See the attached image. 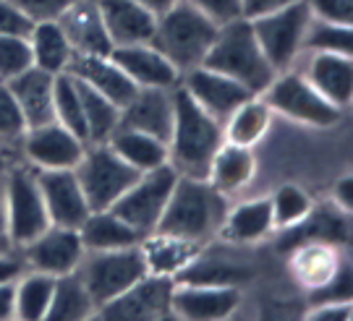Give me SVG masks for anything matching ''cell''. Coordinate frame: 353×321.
Here are the masks:
<instances>
[{
    "label": "cell",
    "mask_w": 353,
    "mask_h": 321,
    "mask_svg": "<svg viewBox=\"0 0 353 321\" xmlns=\"http://www.w3.org/2000/svg\"><path fill=\"white\" fill-rule=\"evenodd\" d=\"M335 201H338V209L351 214V209H353V178L351 175H345L341 183H338V188H335Z\"/></svg>",
    "instance_id": "obj_49"
},
{
    "label": "cell",
    "mask_w": 353,
    "mask_h": 321,
    "mask_svg": "<svg viewBox=\"0 0 353 321\" xmlns=\"http://www.w3.org/2000/svg\"><path fill=\"white\" fill-rule=\"evenodd\" d=\"M94 303L89 298V290L81 274L68 272L55 277V290H52L50 311H48V319L52 321H81L89 319L94 313Z\"/></svg>",
    "instance_id": "obj_33"
},
{
    "label": "cell",
    "mask_w": 353,
    "mask_h": 321,
    "mask_svg": "<svg viewBox=\"0 0 353 321\" xmlns=\"http://www.w3.org/2000/svg\"><path fill=\"white\" fill-rule=\"evenodd\" d=\"M256 162H254L252 147H239V144H228L214 152L210 170H207V180L212 183L214 191H220L223 196L236 194L243 185H249L254 178Z\"/></svg>",
    "instance_id": "obj_26"
},
{
    "label": "cell",
    "mask_w": 353,
    "mask_h": 321,
    "mask_svg": "<svg viewBox=\"0 0 353 321\" xmlns=\"http://www.w3.org/2000/svg\"><path fill=\"white\" fill-rule=\"evenodd\" d=\"M306 81L330 99L335 107H345L353 97V63L351 55L338 52H314L306 68Z\"/></svg>",
    "instance_id": "obj_24"
},
{
    "label": "cell",
    "mask_w": 353,
    "mask_h": 321,
    "mask_svg": "<svg viewBox=\"0 0 353 321\" xmlns=\"http://www.w3.org/2000/svg\"><path fill=\"white\" fill-rule=\"evenodd\" d=\"M202 65L243 84L252 94H262L270 87V81L278 76L254 37L249 19H236L220 26Z\"/></svg>",
    "instance_id": "obj_3"
},
{
    "label": "cell",
    "mask_w": 353,
    "mask_h": 321,
    "mask_svg": "<svg viewBox=\"0 0 353 321\" xmlns=\"http://www.w3.org/2000/svg\"><path fill=\"white\" fill-rule=\"evenodd\" d=\"M21 248H24L26 264L34 272H45L52 274V277L76 272L84 253H87L79 230L58 227V225H50L45 233H39L34 240H29Z\"/></svg>",
    "instance_id": "obj_12"
},
{
    "label": "cell",
    "mask_w": 353,
    "mask_h": 321,
    "mask_svg": "<svg viewBox=\"0 0 353 321\" xmlns=\"http://www.w3.org/2000/svg\"><path fill=\"white\" fill-rule=\"evenodd\" d=\"M84 149H87V141L74 136L58 121L26 128L24 134L26 157L39 170H74Z\"/></svg>",
    "instance_id": "obj_13"
},
{
    "label": "cell",
    "mask_w": 353,
    "mask_h": 321,
    "mask_svg": "<svg viewBox=\"0 0 353 321\" xmlns=\"http://www.w3.org/2000/svg\"><path fill=\"white\" fill-rule=\"evenodd\" d=\"M309 21H312V11H309L306 0H293L288 6L275 8L265 16L249 19L254 37L275 71H283L296 61V55L303 48Z\"/></svg>",
    "instance_id": "obj_7"
},
{
    "label": "cell",
    "mask_w": 353,
    "mask_h": 321,
    "mask_svg": "<svg viewBox=\"0 0 353 321\" xmlns=\"http://www.w3.org/2000/svg\"><path fill=\"white\" fill-rule=\"evenodd\" d=\"M272 227H275V220H272L270 198H254L225 211L220 233L233 243H254L267 233H272Z\"/></svg>",
    "instance_id": "obj_29"
},
{
    "label": "cell",
    "mask_w": 353,
    "mask_h": 321,
    "mask_svg": "<svg viewBox=\"0 0 353 321\" xmlns=\"http://www.w3.org/2000/svg\"><path fill=\"white\" fill-rule=\"evenodd\" d=\"M52 107H55V121L68 128L74 136L87 141V121H84V110H81V97L76 89V79L68 71L55 76V87H52Z\"/></svg>",
    "instance_id": "obj_37"
},
{
    "label": "cell",
    "mask_w": 353,
    "mask_h": 321,
    "mask_svg": "<svg viewBox=\"0 0 353 321\" xmlns=\"http://www.w3.org/2000/svg\"><path fill=\"white\" fill-rule=\"evenodd\" d=\"M270 118H272V110L265 102V97L252 94L225 118V123H223L225 141L228 144H239V147H254L267 134Z\"/></svg>",
    "instance_id": "obj_30"
},
{
    "label": "cell",
    "mask_w": 353,
    "mask_h": 321,
    "mask_svg": "<svg viewBox=\"0 0 353 321\" xmlns=\"http://www.w3.org/2000/svg\"><path fill=\"white\" fill-rule=\"evenodd\" d=\"M76 79V76H74ZM76 89L81 97V110H84V121H87V138L89 144H102L115 131V125L121 121V107L110 102V99L100 94L97 89L76 79Z\"/></svg>",
    "instance_id": "obj_34"
},
{
    "label": "cell",
    "mask_w": 353,
    "mask_h": 321,
    "mask_svg": "<svg viewBox=\"0 0 353 321\" xmlns=\"http://www.w3.org/2000/svg\"><path fill=\"white\" fill-rule=\"evenodd\" d=\"M50 227V217L39 194L37 173L24 167L6 175V235L13 246H26Z\"/></svg>",
    "instance_id": "obj_10"
},
{
    "label": "cell",
    "mask_w": 353,
    "mask_h": 321,
    "mask_svg": "<svg viewBox=\"0 0 353 321\" xmlns=\"http://www.w3.org/2000/svg\"><path fill=\"white\" fill-rule=\"evenodd\" d=\"M176 180L178 173L173 170L170 162H165L160 167H152V170H144L110 209L121 220H126L131 227H137L141 235L154 233Z\"/></svg>",
    "instance_id": "obj_8"
},
{
    "label": "cell",
    "mask_w": 353,
    "mask_h": 321,
    "mask_svg": "<svg viewBox=\"0 0 353 321\" xmlns=\"http://www.w3.org/2000/svg\"><path fill=\"white\" fill-rule=\"evenodd\" d=\"M293 0H241V13L243 19H256V16H265V13L283 8Z\"/></svg>",
    "instance_id": "obj_47"
},
{
    "label": "cell",
    "mask_w": 353,
    "mask_h": 321,
    "mask_svg": "<svg viewBox=\"0 0 353 321\" xmlns=\"http://www.w3.org/2000/svg\"><path fill=\"white\" fill-rule=\"evenodd\" d=\"M6 84H8L19 110L24 115L26 128H37V125L55 121V107H52L55 76L52 74L32 65V68H26L24 74L13 76L11 81H6Z\"/></svg>",
    "instance_id": "obj_22"
},
{
    "label": "cell",
    "mask_w": 353,
    "mask_h": 321,
    "mask_svg": "<svg viewBox=\"0 0 353 321\" xmlns=\"http://www.w3.org/2000/svg\"><path fill=\"white\" fill-rule=\"evenodd\" d=\"M183 89L189 92V97L204 112H210L214 121H220V123H225V118L239 107L243 99L252 97V92L243 84L217 74V71L207 68V65H196V68L186 71Z\"/></svg>",
    "instance_id": "obj_16"
},
{
    "label": "cell",
    "mask_w": 353,
    "mask_h": 321,
    "mask_svg": "<svg viewBox=\"0 0 353 321\" xmlns=\"http://www.w3.org/2000/svg\"><path fill=\"white\" fill-rule=\"evenodd\" d=\"M293 269L299 274L306 287L319 290L322 284H327L335 272L341 269V264L335 259L330 243H303L296 248V259H293Z\"/></svg>",
    "instance_id": "obj_36"
},
{
    "label": "cell",
    "mask_w": 353,
    "mask_h": 321,
    "mask_svg": "<svg viewBox=\"0 0 353 321\" xmlns=\"http://www.w3.org/2000/svg\"><path fill=\"white\" fill-rule=\"evenodd\" d=\"M239 290L230 284L176 282L170 311L186 321H220L239 309Z\"/></svg>",
    "instance_id": "obj_15"
},
{
    "label": "cell",
    "mask_w": 353,
    "mask_h": 321,
    "mask_svg": "<svg viewBox=\"0 0 353 321\" xmlns=\"http://www.w3.org/2000/svg\"><path fill=\"white\" fill-rule=\"evenodd\" d=\"M150 235L152 238L141 246V253H144L147 272L150 274L176 277L199 253V243H191V240H183V238L165 235V233H150Z\"/></svg>",
    "instance_id": "obj_31"
},
{
    "label": "cell",
    "mask_w": 353,
    "mask_h": 321,
    "mask_svg": "<svg viewBox=\"0 0 353 321\" xmlns=\"http://www.w3.org/2000/svg\"><path fill=\"white\" fill-rule=\"evenodd\" d=\"M76 272L81 274V280L87 284L94 309L126 293L131 284L139 282L144 274H150L144 253H141V243L115 248V251H89V256L84 253Z\"/></svg>",
    "instance_id": "obj_5"
},
{
    "label": "cell",
    "mask_w": 353,
    "mask_h": 321,
    "mask_svg": "<svg viewBox=\"0 0 353 321\" xmlns=\"http://www.w3.org/2000/svg\"><path fill=\"white\" fill-rule=\"evenodd\" d=\"M29 48H32V63L48 71V74L58 76L68 71V63L74 58L71 42L65 39L63 29L58 21H42V24H32L29 29Z\"/></svg>",
    "instance_id": "obj_28"
},
{
    "label": "cell",
    "mask_w": 353,
    "mask_h": 321,
    "mask_svg": "<svg viewBox=\"0 0 353 321\" xmlns=\"http://www.w3.org/2000/svg\"><path fill=\"white\" fill-rule=\"evenodd\" d=\"M105 144L113 149L123 162L137 167L139 173L160 167L168 162V144L165 141L150 136L144 131H137V128H128V125H115V131L108 136Z\"/></svg>",
    "instance_id": "obj_27"
},
{
    "label": "cell",
    "mask_w": 353,
    "mask_h": 321,
    "mask_svg": "<svg viewBox=\"0 0 353 321\" xmlns=\"http://www.w3.org/2000/svg\"><path fill=\"white\" fill-rule=\"evenodd\" d=\"M312 321H345L351 319V300H330V303H316L314 311L309 313Z\"/></svg>",
    "instance_id": "obj_46"
},
{
    "label": "cell",
    "mask_w": 353,
    "mask_h": 321,
    "mask_svg": "<svg viewBox=\"0 0 353 321\" xmlns=\"http://www.w3.org/2000/svg\"><path fill=\"white\" fill-rule=\"evenodd\" d=\"M55 277L45 272H34L16 280V319L21 321H42L50 311Z\"/></svg>",
    "instance_id": "obj_35"
},
{
    "label": "cell",
    "mask_w": 353,
    "mask_h": 321,
    "mask_svg": "<svg viewBox=\"0 0 353 321\" xmlns=\"http://www.w3.org/2000/svg\"><path fill=\"white\" fill-rule=\"evenodd\" d=\"M223 141V123L204 112L183 87H173V128L168 138V162L173 170L189 178H207L210 162Z\"/></svg>",
    "instance_id": "obj_1"
},
{
    "label": "cell",
    "mask_w": 353,
    "mask_h": 321,
    "mask_svg": "<svg viewBox=\"0 0 353 321\" xmlns=\"http://www.w3.org/2000/svg\"><path fill=\"white\" fill-rule=\"evenodd\" d=\"M32 65L34 63L26 34H0V81H11Z\"/></svg>",
    "instance_id": "obj_40"
},
{
    "label": "cell",
    "mask_w": 353,
    "mask_h": 321,
    "mask_svg": "<svg viewBox=\"0 0 353 321\" xmlns=\"http://www.w3.org/2000/svg\"><path fill=\"white\" fill-rule=\"evenodd\" d=\"M191 3L199 13H204L210 21H214L217 26L230 24L236 19H243L241 13V0H186Z\"/></svg>",
    "instance_id": "obj_43"
},
{
    "label": "cell",
    "mask_w": 353,
    "mask_h": 321,
    "mask_svg": "<svg viewBox=\"0 0 353 321\" xmlns=\"http://www.w3.org/2000/svg\"><path fill=\"white\" fill-rule=\"evenodd\" d=\"M19 274H21V264L13 259L11 251L0 253V282H13L19 280Z\"/></svg>",
    "instance_id": "obj_50"
},
{
    "label": "cell",
    "mask_w": 353,
    "mask_h": 321,
    "mask_svg": "<svg viewBox=\"0 0 353 321\" xmlns=\"http://www.w3.org/2000/svg\"><path fill=\"white\" fill-rule=\"evenodd\" d=\"M94 3L100 8L102 24L108 29L113 48L139 45L152 39L157 16H152L137 0H94Z\"/></svg>",
    "instance_id": "obj_20"
},
{
    "label": "cell",
    "mask_w": 353,
    "mask_h": 321,
    "mask_svg": "<svg viewBox=\"0 0 353 321\" xmlns=\"http://www.w3.org/2000/svg\"><path fill=\"white\" fill-rule=\"evenodd\" d=\"M68 74L97 89L118 107H123L139 89L110 55H74L68 63Z\"/></svg>",
    "instance_id": "obj_21"
},
{
    "label": "cell",
    "mask_w": 353,
    "mask_h": 321,
    "mask_svg": "<svg viewBox=\"0 0 353 321\" xmlns=\"http://www.w3.org/2000/svg\"><path fill=\"white\" fill-rule=\"evenodd\" d=\"M262 97L270 105V110L293 118L299 123L314 125V128H330L341 121V107H335L330 99L322 97L306 81V76H275L270 87L262 92Z\"/></svg>",
    "instance_id": "obj_9"
},
{
    "label": "cell",
    "mask_w": 353,
    "mask_h": 321,
    "mask_svg": "<svg viewBox=\"0 0 353 321\" xmlns=\"http://www.w3.org/2000/svg\"><path fill=\"white\" fill-rule=\"evenodd\" d=\"M0 233H6V175L0 170Z\"/></svg>",
    "instance_id": "obj_52"
},
{
    "label": "cell",
    "mask_w": 353,
    "mask_h": 321,
    "mask_svg": "<svg viewBox=\"0 0 353 321\" xmlns=\"http://www.w3.org/2000/svg\"><path fill=\"white\" fill-rule=\"evenodd\" d=\"M0 170H3V157H0Z\"/></svg>",
    "instance_id": "obj_54"
},
{
    "label": "cell",
    "mask_w": 353,
    "mask_h": 321,
    "mask_svg": "<svg viewBox=\"0 0 353 321\" xmlns=\"http://www.w3.org/2000/svg\"><path fill=\"white\" fill-rule=\"evenodd\" d=\"M81 243L87 251H115V248L139 246L144 235L121 220L113 209L89 211V217L79 227Z\"/></svg>",
    "instance_id": "obj_25"
},
{
    "label": "cell",
    "mask_w": 353,
    "mask_h": 321,
    "mask_svg": "<svg viewBox=\"0 0 353 321\" xmlns=\"http://www.w3.org/2000/svg\"><path fill=\"white\" fill-rule=\"evenodd\" d=\"M139 6H144L152 16H163L165 11H170L173 6H176L178 0H137Z\"/></svg>",
    "instance_id": "obj_51"
},
{
    "label": "cell",
    "mask_w": 353,
    "mask_h": 321,
    "mask_svg": "<svg viewBox=\"0 0 353 321\" xmlns=\"http://www.w3.org/2000/svg\"><path fill=\"white\" fill-rule=\"evenodd\" d=\"M351 238V225H348V211L343 209H314L303 217L301 222L285 227V235L280 238L278 248H299L303 243H345Z\"/></svg>",
    "instance_id": "obj_23"
},
{
    "label": "cell",
    "mask_w": 353,
    "mask_h": 321,
    "mask_svg": "<svg viewBox=\"0 0 353 321\" xmlns=\"http://www.w3.org/2000/svg\"><path fill=\"white\" fill-rule=\"evenodd\" d=\"M217 29L220 26L196 11L191 3L178 0L170 11L157 16L150 45L160 50L183 76L191 68L202 65L204 55L210 52L217 37Z\"/></svg>",
    "instance_id": "obj_4"
},
{
    "label": "cell",
    "mask_w": 353,
    "mask_h": 321,
    "mask_svg": "<svg viewBox=\"0 0 353 321\" xmlns=\"http://www.w3.org/2000/svg\"><path fill=\"white\" fill-rule=\"evenodd\" d=\"M32 21L13 6L11 0H0V34H29Z\"/></svg>",
    "instance_id": "obj_45"
},
{
    "label": "cell",
    "mask_w": 353,
    "mask_h": 321,
    "mask_svg": "<svg viewBox=\"0 0 353 321\" xmlns=\"http://www.w3.org/2000/svg\"><path fill=\"white\" fill-rule=\"evenodd\" d=\"M225 211V196L214 191L207 178L178 175L154 233L176 235L191 243H202L212 233H220Z\"/></svg>",
    "instance_id": "obj_2"
},
{
    "label": "cell",
    "mask_w": 353,
    "mask_h": 321,
    "mask_svg": "<svg viewBox=\"0 0 353 321\" xmlns=\"http://www.w3.org/2000/svg\"><path fill=\"white\" fill-rule=\"evenodd\" d=\"M121 125L144 131L168 144L173 128V89L139 87L137 94L121 107Z\"/></svg>",
    "instance_id": "obj_17"
},
{
    "label": "cell",
    "mask_w": 353,
    "mask_h": 321,
    "mask_svg": "<svg viewBox=\"0 0 353 321\" xmlns=\"http://www.w3.org/2000/svg\"><path fill=\"white\" fill-rule=\"evenodd\" d=\"M176 280L163 274H144L126 293L102 303L100 319L108 321H154L173 316L170 298H173Z\"/></svg>",
    "instance_id": "obj_11"
},
{
    "label": "cell",
    "mask_w": 353,
    "mask_h": 321,
    "mask_svg": "<svg viewBox=\"0 0 353 321\" xmlns=\"http://www.w3.org/2000/svg\"><path fill=\"white\" fill-rule=\"evenodd\" d=\"M87 147L89 149H84L74 173L79 178L84 196H87L89 209H110L141 173L137 167H131L128 162L121 160L105 141L102 144H87Z\"/></svg>",
    "instance_id": "obj_6"
},
{
    "label": "cell",
    "mask_w": 353,
    "mask_h": 321,
    "mask_svg": "<svg viewBox=\"0 0 353 321\" xmlns=\"http://www.w3.org/2000/svg\"><path fill=\"white\" fill-rule=\"evenodd\" d=\"M37 185L50 225L79 230L92 209L74 170H37Z\"/></svg>",
    "instance_id": "obj_14"
},
{
    "label": "cell",
    "mask_w": 353,
    "mask_h": 321,
    "mask_svg": "<svg viewBox=\"0 0 353 321\" xmlns=\"http://www.w3.org/2000/svg\"><path fill=\"white\" fill-rule=\"evenodd\" d=\"M303 48L312 52H338V55H351L353 52V32L345 24H332V21H322L314 19L309 21L306 37H303Z\"/></svg>",
    "instance_id": "obj_38"
},
{
    "label": "cell",
    "mask_w": 353,
    "mask_h": 321,
    "mask_svg": "<svg viewBox=\"0 0 353 321\" xmlns=\"http://www.w3.org/2000/svg\"><path fill=\"white\" fill-rule=\"evenodd\" d=\"M65 39L71 42L74 55H110L113 42L102 24L100 8L94 0H76L58 19Z\"/></svg>",
    "instance_id": "obj_19"
},
{
    "label": "cell",
    "mask_w": 353,
    "mask_h": 321,
    "mask_svg": "<svg viewBox=\"0 0 353 321\" xmlns=\"http://www.w3.org/2000/svg\"><path fill=\"white\" fill-rule=\"evenodd\" d=\"M16 319V280L0 282V321Z\"/></svg>",
    "instance_id": "obj_48"
},
{
    "label": "cell",
    "mask_w": 353,
    "mask_h": 321,
    "mask_svg": "<svg viewBox=\"0 0 353 321\" xmlns=\"http://www.w3.org/2000/svg\"><path fill=\"white\" fill-rule=\"evenodd\" d=\"M26 134V121L16 99H13L11 89L6 81H0V138H19Z\"/></svg>",
    "instance_id": "obj_41"
},
{
    "label": "cell",
    "mask_w": 353,
    "mask_h": 321,
    "mask_svg": "<svg viewBox=\"0 0 353 321\" xmlns=\"http://www.w3.org/2000/svg\"><path fill=\"white\" fill-rule=\"evenodd\" d=\"M246 277H249V269L243 264H236L230 256H223V253H202V248H199V253L173 280L191 284H230V287H236Z\"/></svg>",
    "instance_id": "obj_32"
},
{
    "label": "cell",
    "mask_w": 353,
    "mask_h": 321,
    "mask_svg": "<svg viewBox=\"0 0 353 321\" xmlns=\"http://www.w3.org/2000/svg\"><path fill=\"white\" fill-rule=\"evenodd\" d=\"M11 248H13V243H11V240H8V235H6V233H0V253H8Z\"/></svg>",
    "instance_id": "obj_53"
},
{
    "label": "cell",
    "mask_w": 353,
    "mask_h": 321,
    "mask_svg": "<svg viewBox=\"0 0 353 321\" xmlns=\"http://www.w3.org/2000/svg\"><path fill=\"white\" fill-rule=\"evenodd\" d=\"M110 58L123 68V74H126L137 87L173 89V87H178V81H181V71L165 58L160 50L152 48L150 42L113 48L110 50Z\"/></svg>",
    "instance_id": "obj_18"
},
{
    "label": "cell",
    "mask_w": 353,
    "mask_h": 321,
    "mask_svg": "<svg viewBox=\"0 0 353 321\" xmlns=\"http://www.w3.org/2000/svg\"><path fill=\"white\" fill-rule=\"evenodd\" d=\"M270 207H272V220L275 227H290V225L301 222L303 217L312 211V198L303 194L299 185H280L275 191V196L270 198Z\"/></svg>",
    "instance_id": "obj_39"
},
{
    "label": "cell",
    "mask_w": 353,
    "mask_h": 321,
    "mask_svg": "<svg viewBox=\"0 0 353 321\" xmlns=\"http://www.w3.org/2000/svg\"><path fill=\"white\" fill-rule=\"evenodd\" d=\"M11 3L32 24H42V21H58L76 0H11Z\"/></svg>",
    "instance_id": "obj_42"
},
{
    "label": "cell",
    "mask_w": 353,
    "mask_h": 321,
    "mask_svg": "<svg viewBox=\"0 0 353 321\" xmlns=\"http://www.w3.org/2000/svg\"><path fill=\"white\" fill-rule=\"evenodd\" d=\"M314 19L332 24H353V0H306Z\"/></svg>",
    "instance_id": "obj_44"
}]
</instances>
